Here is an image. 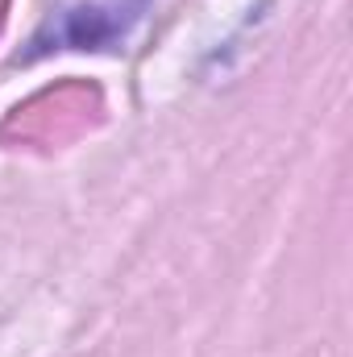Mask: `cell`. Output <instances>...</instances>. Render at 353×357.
<instances>
[{"label":"cell","mask_w":353,"mask_h":357,"mask_svg":"<svg viewBox=\"0 0 353 357\" xmlns=\"http://www.w3.org/2000/svg\"><path fill=\"white\" fill-rule=\"evenodd\" d=\"M146 8V0H91V4H80V8H67L59 13V21L46 25V33L33 42L38 50H50V46H104L112 38H121L137 13Z\"/></svg>","instance_id":"cell-1"}]
</instances>
